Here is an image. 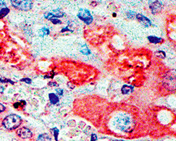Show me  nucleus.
Returning <instances> with one entry per match:
<instances>
[{"instance_id": "b1692460", "label": "nucleus", "mask_w": 176, "mask_h": 141, "mask_svg": "<svg viewBox=\"0 0 176 141\" xmlns=\"http://www.w3.org/2000/svg\"><path fill=\"white\" fill-rule=\"evenodd\" d=\"M56 91H57V93L58 95H63V92L64 90L62 89H60V88H58L56 90Z\"/></svg>"}, {"instance_id": "a878e982", "label": "nucleus", "mask_w": 176, "mask_h": 141, "mask_svg": "<svg viewBox=\"0 0 176 141\" xmlns=\"http://www.w3.org/2000/svg\"><path fill=\"white\" fill-rule=\"evenodd\" d=\"M5 109H6L5 107H4L2 104L0 103V112H3L5 110Z\"/></svg>"}, {"instance_id": "9d476101", "label": "nucleus", "mask_w": 176, "mask_h": 141, "mask_svg": "<svg viewBox=\"0 0 176 141\" xmlns=\"http://www.w3.org/2000/svg\"><path fill=\"white\" fill-rule=\"evenodd\" d=\"M49 98L51 104H57L59 103V97H58V96L56 95L55 93H49Z\"/></svg>"}, {"instance_id": "4468645a", "label": "nucleus", "mask_w": 176, "mask_h": 141, "mask_svg": "<svg viewBox=\"0 0 176 141\" xmlns=\"http://www.w3.org/2000/svg\"><path fill=\"white\" fill-rule=\"evenodd\" d=\"M10 10L9 8L7 7H4L2 8L1 10H0V19L3 18L5 17L6 15H7L8 13H9Z\"/></svg>"}, {"instance_id": "4be33fe9", "label": "nucleus", "mask_w": 176, "mask_h": 141, "mask_svg": "<svg viewBox=\"0 0 176 141\" xmlns=\"http://www.w3.org/2000/svg\"><path fill=\"white\" fill-rule=\"evenodd\" d=\"M135 16V12H132V11H130V12H128V14H127L128 18H132Z\"/></svg>"}, {"instance_id": "dca6fc26", "label": "nucleus", "mask_w": 176, "mask_h": 141, "mask_svg": "<svg viewBox=\"0 0 176 141\" xmlns=\"http://www.w3.org/2000/svg\"><path fill=\"white\" fill-rule=\"evenodd\" d=\"M80 52H82L83 54L88 55L90 54V50L87 48L86 44H83V45L80 47Z\"/></svg>"}, {"instance_id": "bb28decb", "label": "nucleus", "mask_w": 176, "mask_h": 141, "mask_svg": "<svg viewBox=\"0 0 176 141\" xmlns=\"http://www.w3.org/2000/svg\"><path fill=\"white\" fill-rule=\"evenodd\" d=\"M48 85H49V86H58V84L55 82H50V83H49Z\"/></svg>"}, {"instance_id": "9b49d317", "label": "nucleus", "mask_w": 176, "mask_h": 141, "mask_svg": "<svg viewBox=\"0 0 176 141\" xmlns=\"http://www.w3.org/2000/svg\"><path fill=\"white\" fill-rule=\"evenodd\" d=\"M37 141H51V138L47 133L40 134L38 136Z\"/></svg>"}, {"instance_id": "f3484780", "label": "nucleus", "mask_w": 176, "mask_h": 141, "mask_svg": "<svg viewBox=\"0 0 176 141\" xmlns=\"http://www.w3.org/2000/svg\"><path fill=\"white\" fill-rule=\"evenodd\" d=\"M0 82L4 83H11V84H14V81H12L11 80H10V79L4 78V77H2V78H0Z\"/></svg>"}, {"instance_id": "6e6552de", "label": "nucleus", "mask_w": 176, "mask_h": 141, "mask_svg": "<svg viewBox=\"0 0 176 141\" xmlns=\"http://www.w3.org/2000/svg\"><path fill=\"white\" fill-rule=\"evenodd\" d=\"M17 135L22 138H30L33 136V133L28 128L23 127L17 131Z\"/></svg>"}, {"instance_id": "0eeeda50", "label": "nucleus", "mask_w": 176, "mask_h": 141, "mask_svg": "<svg viewBox=\"0 0 176 141\" xmlns=\"http://www.w3.org/2000/svg\"><path fill=\"white\" fill-rule=\"evenodd\" d=\"M149 8L154 14L160 12L162 8V4L158 1H149Z\"/></svg>"}, {"instance_id": "5701e85b", "label": "nucleus", "mask_w": 176, "mask_h": 141, "mask_svg": "<svg viewBox=\"0 0 176 141\" xmlns=\"http://www.w3.org/2000/svg\"><path fill=\"white\" fill-rule=\"evenodd\" d=\"M51 22L54 23V24H59V23H61V21L57 18H53V19H51Z\"/></svg>"}, {"instance_id": "7ed1b4c3", "label": "nucleus", "mask_w": 176, "mask_h": 141, "mask_svg": "<svg viewBox=\"0 0 176 141\" xmlns=\"http://www.w3.org/2000/svg\"><path fill=\"white\" fill-rule=\"evenodd\" d=\"M164 84L167 88L171 90L176 89V71L172 70L168 73L165 76Z\"/></svg>"}, {"instance_id": "c85d7f7f", "label": "nucleus", "mask_w": 176, "mask_h": 141, "mask_svg": "<svg viewBox=\"0 0 176 141\" xmlns=\"http://www.w3.org/2000/svg\"><path fill=\"white\" fill-rule=\"evenodd\" d=\"M4 87H2V86H0V93H2L4 92Z\"/></svg>"}, {"instance_id": "412c9836", "label": "nucleus", "mask_w": 176, "mask_h": 141, "mask_svg": "<svg viewBox=\"0 0 176 141\" xmlns=\"http://www.w3.org/2000/svg\"><path fill=\"white\" fill-rule=\"evenodd\" d=\"M21 81H23V82L26 83H28V84H31V82H32V80L31 79H30L28 78H23L21 80Z\"/></svg>"}, {"instance_id": "a211bd4d", "label": "nucleus", "mask_w": 176, "mask_h": 141, "mask_svg": "<svg viewBox=\"0 0 176 141\" xmlns=\"http://www.w3.org/2000/svg\"><path fill=\"white\" fill-rule=\"evenodd\" d=\"M25 101H21V102H16V103H15L14 104V107L16 108V109H18V108H20V107H23V106H25V104H23V103H25Z\"/></svg>"}, {"instance_id": "cd10ccee", "label": "nucleus", "mask_w": 176, "mask_h": 141, "mask_svg": "<svg viewBox=\"0 0 176 141\" xmlns=\"http://www.w3.org/2000/svg\"><path fill=\"white\" fill-rule=\"evenodd\" d=\"M96 136L93 134V135H92L91 141H96Z\"/></svg>"}, {"instance_id": "423d86ee", "label": "nucleus", "mask_w": 176, "mask_h": 141, "mask_svg": "<svg viewBox=\"0 0 176 141\" xmlns=\"http://www.w3.org/2000/svg\"><path fill=\"white\" fill-rule=\"evenodd\" d=\"M64 13L60 10H53L51 11L47 12L44 14V18L51 21V19L59 18V17L64 16Z\"/></svg>"}, {"instance_id": "6ab92c4d", "label": "nucleus", "mask_w": 176, "mask_h": 141, "mask_svg": "<svg viewBox=\"0 0 176 141\" xmlns=\"http://www.w3.org/2000/svg\"><path fill=\"white\" fill-rule=\"evenodd\" d=\"M51 131L54 132V138L57 141V138H58V135H59V130L57 128H53V129H51Z\"/></svg>"}, {"instance_id": "1a4fd4ad", "label": "nucleus", "mask_w": 176, "mask_h": 141, "mask_svg": "<svg viewBox=\"0 0 176 141\" xmlns=\"http://www.w3.org/2000/svg\"><path fill=\"white\" fill-rule=\"evenodd\" d=\"M136 18L139 23H141L142 24L145 26H149V25H152V22L150 21L149 18H147V17H145V16H143L142 14H137Z\"/></svg>"}, {"instance_id": "ddd939ff", "label": "nucleus", "mask_w": 176, "mask_h": 141, "mask_svg": "<svg viewBox=\"0 0 176 141\" xmlns=\"http://www.w3.org/2000/svg\"><path fill=\"white\" fill-rule=\"evenodd\" d=\"M132 90H133V87L130 86V85H123L121 88L122 93H123V94H125V95H127V94L132 93Z\"/></svg>"}, {"instance_id": "aec40b11", "label": "nucleus", "mask_w": 176, "mask_h": 141, "mask_svg": "<svg viewBox=\"0 0 176 141\" xmlns=\"http://www.w3.org/2000/svg\"><path fill=\"white\" fill-rule=\"evenodd\" d=\"M54 75H55V73L54 71H51V74L50 73L49 75H46V76H44V78H53V77Z\"/></svg>"}, {"instance_id": "39448f33", "label": "nucleus", "mask_w": 176, "mask_h": 141, "mask_svg": "<svg viewBox=\"0 0 176 141\" xmlns=\"http://www.w3.org/2000/svg\"><path fill=\"white\" fill-rule=\"evenodd\" d=\"M78 17L81 21H83V22H85L87 25L90 24L92 22V21H93V17L90 14V12L88 10L85 9V8H81L79 11Z\"/></svg>"}, {"instance_id": "f8f14e48", "label": "nucleus", "mask_w": 176, "mask_h": 141, "mask_svg": "<svg viewBox=\"0 0 176 141\" xmlns=\"http://www.w3.org/2000/svg\"><path fill=\"white\" fill-rule=\"evenodd\" d=\"M148 40H149V41L151 42V43L154 44L160 43V42H161L162 41L161 38L156 37V36H149V37H148Z\"/></svg>"}, {"instance_id": "20e7f679", "label": "nucleus", "mask_w": 176, "mask_h": 141, "mask_svg": "<svg viewBox=\"0 0 176 141\" xmlns=\"http://www.w3.org/2000/svg\"><path fill=\"white\" fill-rule=\"evenodd\" d=\"M12 6L18 9L23 11H28L33 7V3L32 1H11Z\"/></svg>"}, {"instance_id": "2eb2a0df", "label": "nucleus", "mask_w": 176, "mask_h": 141, "mask_svg": "<svg viewBox=\"0 0 176 141\" xmlns=\"http://www.w3.org/2000/svg\"><path fill=\"white\" fill-rule=\"evenodd\" d=\"M49 34V30L47 28H42L39 31V35L40 37H44L45 35H47Z\"/></svg>"}, {"instance_id": "393cba45", "label": "nucleus", "mask_w": 176, "mask_h": 141, "mask_svg": "<svg viewBox=\"0 0 176 141\" xmlns=\"http://www.w3.org/2000/svg\"><path fill=\"white\" fill-rule=\"evenodd\" d=\"M6 3H5V2H0V10L2 9V8H4V7H6Z\"/></svg>"}, {"instance_id": "f257e3e1", "label": "nucleus", "mask_w": 176, "mask_h": 141, "mask_svg": "<svg viewBox=\"0 0 176 141\" xmlns=\"http://www.w3.org/2000/svg\"><path fill=\"white\" fill-rule=\"evenodd\" d=\"M117 128L121 131L130 133L135 128V122L130 116L126 115L118 116L115 121Z\"/></svg>"}, {"instance_id": "f03ea898", "label": "nucleus", "mask_w": 176, "mask_h": 141, "mask_svg": "<svg viewBox=\"0 0 176 141\" xmlns=\"http://www.w3.org/2000/svg\"><path fill=\"white\" fill-rule=\"evenodd\" d=\"M22 119L16 114H10L2 121L3 126L8 130H14L21 125Z\"/></svg>"}]
</instances>
